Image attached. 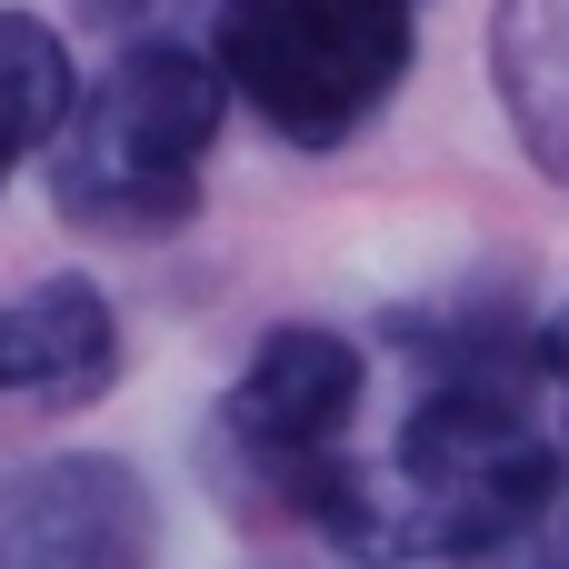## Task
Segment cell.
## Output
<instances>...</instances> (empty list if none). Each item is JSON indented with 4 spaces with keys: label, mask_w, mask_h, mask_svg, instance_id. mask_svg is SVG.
Wrapping results in <instances>:
<instances>
[{
    "label": "cell",
    "mask_w": 569,
    "mask_h": 569,
    "mask_svg": "<svg viewBox=\"0 0 569 569\" xmlns=\"http://www.w3.org/2000/svg\"><path fill=\"white\" fill-rule=\"evenodd\" d=\"M560 490L569 460L540 430L530 380H430L390 450L330 460L290 520L360 569H470L510 550Z\"/></svg>",
    "instance_id": "6da1fadb"
},
{
    "label": "cell",
    "mask_w": 569,
    "mask_h": 569,
    "mask_svg": "<svg viewBox=\"0 0 569 569\" xmlns=\"http://www.w3.org/2000/svg\"><path fill=\"white\" fill-rule=\"evenodd\" d=\"M220 130H230V90H220L210 50L150 30V40H120V60L100 80H80L50 160H40V190L90 240H170L200 210Z\"/></svg>",
    "instance_id": "7a4b0ae2"
},
{
    "label": "cell",
    "mask_w": 569,
    "mask_h": 569,
    "mask_svg": "<svg viewBox=\"0 0 569 569\" xmlns=\"http://www.w3.org/2000/svg\"><path fill=\"white\" fill-rule=\"evenodd\" d=\"M200 50L270 140L340 150L410 90L420 0H210Z\"/></svg>",
    "instance_id": "3957f363"
},
{
    "label": "cell",
    "mask_w": 569,
    "mask_h": 569,
    "mask_svg": "<svg viewBox=\"0 0 569 569\" xmlns=\"http://www.w3.org/2000/svg\"><path fill=\"white\" fill-rule=\"evenodd\" d=\"M360 410H370V350L350 330H330V320H280V330L250 340V360L220 390L210 430H220V460H230V480L250 500L300 510V490L330 460L360 450L350 440Z\"/></svg>",
    "instance_id": "277c9868"
},
{
    "label": "cell",
    "mask_w": 569,
    "mask_h": 569,
    "mask_svg": "<svg viewBox=\"0 0 569 569\" xmlns=\"http://www.w3.org/2000/svg\"><path fill=\"white\" fill-rule=\"evenodd\" d=\"M160 500L120 450H40L0 470V569H150Z\"/></svg>",
    "instance_id": "5b68a950"
},
{
    "label": "cell",
    "mask_w": 569,
    "mask_h": 569,
    "mask_svg": "<svg viewBox=\"0 0 569 569\" xmlns=\"http://www.w3.org/2000/svg\"><path fill=\"white\" fill-rule=\"evenodd\" d=\"M120 380V310L100 280L50 270L0 300V400L30 410H90Z\"/></svg>",
    "instance_id": "8992f818"
},
{
    "label": "cell",
    "mask_w": 569,
    "mask_h": 569,
    "mask_svg": "<svg viewBox=\"0 0 569 569\" xmlns=\"http://www.w3.org/2000/svg\"><path fill=\"white\" fill-rule=\"evenodd\" d=\"M490 80H500V110H510L520 150L569 190V0H500Z\"/></svg>",
    "instance_id": "52a82bcc"
},
{
    "label": "cell",
    "mask_w": 569,
    "mask_h": 569,
    "mask_svg": "<svg viewBox=\"0 0 569 569\" xmlns=\"http://www.w3.org/2000/svg\"><path fill=\"white\" fill-rule=\"evenodd\" d=\"M70 100H80L70 40H60L40 10H0V190H10L30 160H50Z\"/></svg>",
    "instance_id": "ba28073f"
},
{
    "label": "cell",
    "mask_w": 569,
    "mask_h": 569,
    "mask_svg": "<svg viewBox=\"0 0 569 569\" xmlns=\"http://www.w3.org/2000/svg\"><path fill=\"white\" fill-rule=\"evenodd\" d=\"M470 569H569V490L510 540V550H490V560H470Z\"/></svg>",
    "instance_id": "9c48e42d"
},
{
    "label": "cell",
    "mask_w": 569,
    "mask_h": 569,
    "mask_svg": "<svg viewBox=\"0 0 569 569\" xmlns=\"http://www.w3.org/2000/svg\"><path fill=\"white\" fill-rule=\"evenodd\" d=\"M540 390H550V410H560V430H569V300L550 310V330H540Z\"/></svg>",
    "instance_id": "30bf717a"
},
{
    "label": "cell",
    "mask_w": 569,
    "mask_h": 569,
    "mask_svg": "<svg viewBox=\"0 0 569 569\" xmlns=\"http://www.w3.org/2000/svg\"><path fill=\"white\" fill-rule=\"evenodd\" d=\"M80 10H90L100 30H120V40H150V10H160V0H80Z\"/></svg>",
    "instance_id": "8fae6325"
}]
</instances>
